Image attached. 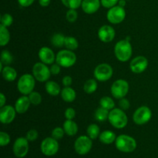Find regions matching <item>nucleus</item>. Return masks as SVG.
I'll use <instances>...</instances> for the list:
<instances>
[{
    "label": "nucleus",
    "instance_id": "1",
    "mask_svg": "<svg viewBox=\"0 0 158 158\" xmlns=\"http://www.w3.org/2000/svg\"><path fill=\"white\" fill-rule=\"evenodd\" d=\"M133 53L132 45L131 42L122 40L117 42L114 46V54L117 60L122 63L130 60Z\"/></svg>",
    "mask_w": 158,
    "mask_h": 158
},
{
    "label": "nucleus",
    "instance_id": "2",
    "mask_svg": "<svg viewBox=\"0 0 158 158\" xmlns=\"http://www.w3.org/2000/svg\"><path fill=\"white\" fill-rule=\"evenodd\" d=\"M108 120L114 127L123 129L127 125L128 117L124 110L120 108H114L110 110Z\"/></svg>",
    "mask_w": 158,
    "mask_h": 158
},
{
    "label": "nucleus",
    "instance_id": "3",
    "mask_svg": "<svg viewBox=\"0 0 158 158\" xmlns=\"http://www.w3.org/2000/svg\"><path fill=\"white\" fill-rule=\"evenodd\" d=\"M115 146L121 152L131 153L137 148V141L131 136L121 134L116 139Z\"/></svg>",
    "mask_w": 158,
    "mask_h": 158
},
{
    "label": "nucleus",
    "instance_id": "4",
    "mask_svg": "<svg viewBox=\"0 0 158 158\" xmlns=\"http://www.w3.org/2000/svg\"><path fill=\"white\" fill-rule=\"evenodd\" d=\"M35 79L33 75L29 73H25L19 77L17 83V89L20 94L28 96L32 91H34L35 85Z\"/></svg>",
    "mask_w": 158,
    "mask_h": 158
},
{
    "label": "nucleus",
    "instance_id": "5",
    "mask_svg": "<svg viewBox=\"0 0 158 158\" xmlns=\"http://www.w3.org/2000/svg\"><path fill=\"white\" fill-rule=\"evenodd\" d=\"M77 60V56L73 51L69 50L67 49L60 50L56 56V63L63 68L72 67L75 65Z\"/></svg>",
    "mask_w": 158,
    "mask_h": 158
},
{
    "label": "nucleus",
    "instance_id": "6",
    "mask_svg": "<svg viewBox=\"0 0 158 158\" xmlns=\"http://www.w3.org/2000/svg\"><path fill=\"white\" fill-rule=\"evenodd\" d=\"M130 86L127 80H117L113 83L110 88V93L113 97L116 99H122L127 95L129 92Z\"/></svg>",
    "mask_w": 158,
    "mask_h": 158
},
{
    "label": "nucleus",
    "instance_id": "7",
    "mask_svg": "<svg viewBox=\"0 0 158 158\" xmlns=\"http://www.w3.org/2000/svg\"><path fill=\"white\" fill-rule=\"evenodd\" d=\"M32 75L35 80L39 82H47L52 75L50 72V68L45 63L40 62L34 64L32 67Z\"/></svg>",
    "mask_w": 158,
    "mask_h": 158
},
{
    "label": "nucleus",
    "instance_id": "8",
    "mask_svg": "<svg viewBox=\"0 0 158 158\" xmlns=\"http://www.w3.org/2000/svg\"><path fill=\"white\" fill-rule=\"evenodd\" d=\"M94 74L97 80L100 82H106L113 77L114 69L108 63H100L96 66Z\"/></svg>",
    "mask_w": 158,
    "mask_h": 158
},
{
    "label": "nucleus",
    "instance_id": "9",
    "mask_svg": "<svg viewBox=\"0 0 158 158\" xmlns=\"http://www.w3.org/2000/svg\"><path fill=\"white\" fill-rule=\"evenodd\" d=\"M152 111L148 106H141L137 108L133 114V120L137 125H144L151 120Z\"/></svg>",
    "mask_w": 158,
    "mask_h": 158
},
{
    "label": "nucleus",
    "instance_id": "10",
    "mask_svg": "<svg viewBox=\"0 0 158 158\" xmlns=\"http://www.w3.org/2000/svg\"><path fill=\"white\" fill-rule=\"evenodd\" d=\"M92 139L89 138L88 136H80L74 143V149L76 152L80 155H85L88 154L92 149Z\"/></svg>",
    "mask_w": 158,
    "mask_h": 158
},
{
    "label": "nucleus",
    "instance_id": "11",
    "mask_svg": "<svg viewBox=\"0 0 158 158\" xmlns=\"http://www.w3.org/2000/svg\"><path fill=\"white\" fill-rule=\"evenodd\" d=\"M126 17V11L124 7H121L120 6H115L110 8L106 13L107 20L112 24H120Z\"/></svg>",
    "mask_w": 158,
    "mask_h": 158
},
{
    "label": "nucleus",
    "instance_id": "12",
    "mask_svg": "<svg viewBox=\"0 0 158 158\" xmlns=\"http://www.w3.org/2000/svg\"><path fill=\"white\" fill-rule=\"evenodd\" d=\"M41 152L46 156H53L58 152L59 143L53 137H46L42 141L40 145Z\"/></svg>",
    "mask_w": 158,
    "mask_h": 158
},
{
    "label": "nucleus",
    "instance_id": "13",
    "mask_svg": "<svg viewBox=\"0 0 158 158\" xmlns=\"http://www.w3.org/2000/svg\"><path fill=\"white\" fill-rule=\"evenodd\" d=\"M14 154L16 157H26L29 152V140L26 137H19L15 140L12 148Z\"/></svg>",
    "mask_w": 158,
    "mask_h": 158
},
{
    "label": "nucleus",
    "instance_id": "14",
    "mask_svg": "<svg viewBox=\"0 0 158 158\" xmlns=\"http://www.w3.org/2000/svg\"><path fill=\"white\" fill-rule=\"evenodd\" d=\"M148 66V60L143 56H138L130 63V69L134 73L140 74L144 72Z\"/></svg>",
    "mask_w": 158,
    "mask_h": 158
},
{
    "label": "nucleus",
    "instance_id": "15",
    "mask_svg": "<svg viewBox=\"0 0 158 158\" xmlns=\"http://www.w3.org/2000/svg\"><path fill=\"white\" fill-rule=\"evenodd\" d=\"M0 121L3 124H9L15 120L17 112L11 105H5L0 107Z\"/></svg>",
    "mask_w": 158,
    "mask_h": 158
},
{
    "label": "nucleus",
    "instance_id": "16",
    "mask_svg": "<svg viewBox=\"0 0 158 158\" xmlns=\"http://www.w3.org/2000/svg\"><path fill=\"white\" fill-rule=\"evenodd\" d=\"M98 37L103 43H108L114 40L116 35L115 29L109 25L102 26L98 30Z\"/></svg>",
    "mask_w": 158,
    "mask_h": 158
},
{
    "label": "nucleus",
    "instance_id": "17",
    "mask_svg": "<svg viewBox=\"0 0 158 158\" xmlns=\"http://www.w3.org/2000/svg\"><path fill=\"white\" fill-rule=\"evenodd\" d=\"M39 58L42 63L46 65H52L56 61V56L53 51L47 46H43L39 50Z\"/></svg>",
    "mask_w": 158,
    "mask_h": 158
},
{
    "label": "nucleus",
    "instance_id": "18",
    "mask_svg": "<svg viewBox=\"0 0 158 158\" xmlns=\"http://www.w3.org/2000/svg\"><path fill=\"white\" fill-rule=\"evenodd\" d=\"M100 5V0H83L81 8L85 13L91 15L99 10Z\"/></svg>",
    "mask_w": 158,
    "mask_h": 158
},
{
    "label": "nucleus",
    "instance_id": "19",
    "mask_svg": "<svg viewBox=\"0 0 158 158\" xmlns=\"http://www.w3.org/2000/svg\"><path fill=\"white\" fill-rule=\"evenodd\" d=\"M31 104L32 103H31L29 97L26 95H23L17 99L14 107H15L17 114H23L27 112V110H29Z\"/></svg>",
    "mask_w": 158,
    "mask_h": 158
},
{
    "label": "nucleus",
    "instance_id": "20",
    "mask_svg": "<svg viewBox=\"0 0 158 158\" xmlns=\"http://www.w3.org/2000/svg\"><path fill=\"white\" fill-rule=\"evenodd\" d=\"M62 99L66 103H72L77 98V93L71 86H65L60 93Z\"/></svg>",
    "mask_w": 158,
    "mask_h": 158
},
{
    "label": "nucleus",
    "instance_id": "21",
    "mask_svg": "<svg viewBox=\"0 0 158 158\" xmlns=\"http://www.w3.org/2000/svg\"><path fill=\"white\" fill-rule=\"evenodd\" d=\"M63 130L65 131V134L68 136H75L78 132V125L73 120H66L63 123Z\"/></svg>",
    "mask_w": 158,
    "mask_h": 158
},
{
    "label": "nucleus",
    "instance_id": "22",
    "mask_svg": "<svg viewBox=\"0 0 158 158\" xmlns=\"http://www.w3.org/2000/svg\"><path fill=\"white\" fill-rule=\"evenodd\" d=\"M45 89H46V93L52 97H56L60 94L61 93V87L60 85L55 81L52 80H48L45 85Z\"/></svg>",
    "mask_w": 158,
    "mask_h": 158
},
{
    "label": "nucleus",
    "instance_id": "23",
    "mask_svg": "<svg viewBox=\"0 0 158 158\" xmlns=\"http://www.w3.org/2000/svg\"><path fill=\"white\" fill-rule=\"evenodd\" d=\"M3 79L8 82L15 81L17 78V72L14 68L9 66H5L2 70Z\"/></svg>",
    "mask_w": 158,
    "mask_h": 158
},
{
    "label": "nucleus",
    "instance_id": "24",
    "mask_svg": "<svg viewBox=\"0 0 158 158\" xmlns=\"http://www.w3.org/2000/svg\"><path fill=\"white\" fill-rule=\"evenodd\" d=\"M99 139L101 143H104V144H111L114 142H115L116 139H117V136H116L115 133H114L111 131H103L101 134L99 136Z\"/></svg>",
    "mask_w": 158,
    "mask_h": 158
},
{
    "label": "nucleus",
    "instance_id": "25",
    "mask_svg": "<svg viewBox=\"0 0 158 158\" xmlns=\"http://www.w3.org/2000/svg\"><path fill=\"white\" fill-rule=\"evenodd\" d=\"M97 88H98V84H97V81L95 79H89L85 82L84 85H83V90L86 94H92L97 91Z\"/></svg>",
    "mask_w": 158,
    "mask_h": 158
},
{
    "label": "nucleus",
    "instance_id": "26",
    "mask_svg": "<svg viewBox=\"0 0 158 158\" xmlns=\"http://www.w3.org/2000/svg\"><path fill=\"white\" fill-rule=\"evenodd\" d=\"M9 41H10V33L7 29V27L0 25V46H6Z\"/></svg>",
    "mask_w": 158,
    "mask_h": 158
},
{
    "label": "nucleus",
    "instance_id": "27",
    "mask_svg": "<svg viewBox=\"0 0 158 158\" xmlns=\"http://www.w3.org/2000/svg\"><path fill=\"white\" fill-rule=\"evenodd\" d=\"M110 110L105 109L103 107H99L96 110L95 114H94V117H95L96 120L100 122H103L105 120H108V117H109Z\"/></svg>",
    "mask_w": 158,
    "mask_h": 158
},
{
    "label": "nucleus",
    "instance_id": "28",
    "mask_svg": "<svg viewBox=\"0 0 158 158\" xmlns=\"http://www.w3.org/2000/svg\"><path fill=\"white\" fill-rule=\"evenodd\" d=\"M86 133L89 138H91L92 140H95L100 134V127L96 123H91L88 126L87 129H86Z\"/></svg>",
    "mask_w": 158,
    "mask_h": 158
},
{
    "label": "nucleus",
    "instance_id": "29",
    "mask_svg": "<svg viewBox=\"0 0 158 158\" xmlns=\"http://www.w3.org/2000/svg\"><path fill=\"white\" fill-rule=\"evenodd\" d=\"M65 39H66V36L63 34L55 33L51 39V43L55 47L61 48L64 46Z\"/></svg>",
    "mask_w": 158,
    "mask_h": 158
},
{
    "label": "nucleus",
    "instance_id": "30",
    "mask_svg": "<svg viewBox=\"0 0 158 158\" xmlns=\"http://www.w3.org/2000/svg\"><path fill=\"white\" fill-rule=\"evenodd\" d=\"M64 46L66 47V49H69V50L74 51L79 47V42L75 37L66 36Z\"/></svg>",
    "mask_w": 158,
    "mask_h": 158
},
{
    "label": "nucleus",
    "instance_id": "31",
    "mask_svg": "<svg viewBox=\"0 0 158 158\" xmlns=\"http://www.w3.org/2000/svg\"><path fill=\"white\" fill-rule=\"evenodd\" d=\"M100 105L101 107L105 108L108 110H111L115 108V103L114 100L110 97H103L100 100Z\"/></svg>",
    "mask_w": 158,
    "mask_h": 158
},
{
    "label": "nucleus",
    "instance_id": "32",
    "mask_svg": "<svg viewBox=\"0 0 158 158\" xmlns=\"http://www.w3.org/2000/svg\"><path fill=\"white\" fill-rule=\"evenodd\" d=\"M2 63L5 66H9L13 62V56L12 53L7 49H4L1 52V60Z\"/></svg>",
    "mask_w": 158,
    "mask_h": 158
},
{
    "label": "nucleus",
    "instance_id": "33",
    "mask_svg": "<svg viewBox=\"0 0 158 158\" xmlns=\"http://www.w3.org/2000/svg\"><path fill=\"white\" fill-rule=\"evenodd\" d=\"M61 2L68 9H77L81 6L83 0H61Z\"/></svg>",
    "mask_w": 158,
    "mask_h": 158
},
{
    "label": "nucleus",
    "instance_id": "34",
    "mask_svg": "<svg viewBox=\"0 0 158 158\" xmlns=\"http://www.w3.org/2000/svg\"><path fill=\"white\" fill-rule=\"evenodd\" d=\"M28 97H29V100H30L31 103L34 105V106L40 105L42 103V100H43L41 94L39 92H36V91H32L30 94L28 95Z\"/></svg>",
    "mask_w": 158,
    "mask_h": 158
},
{
    "label": "nucleus",
    "instance_id": "35",
    "mask_svg": "<svg viewBox=\"0 0 158 158\" xmlns=\"http://www.w3.org/2000/svg\"><path fill=\"white\" fill-rule=\"evenodd\" d=\"M0 22H1V25L8 28L12 26V23H13V17L10 14L5 13L1 15Z\"/></svg>",
    "mask_w": 158,
    "mask_h": 158
},
{
    "label": "nucleus",
    "instance_id": "36",
    "mask_svg": "<svg viewBox=\"0 0 158 158\" xmlns=\"http://www.w3.org/2000/svg\"><path fill=\"white\" fill-rule=\"evenodd\" d=\"M77 18H78V13L77 12V9H69V10L66 13V19L69 23H73L77 21Z\"/></svg>",
    "mask_w": 158,
    "mask_h": 158
},
{
    "label": "nucleus",
    "instance_id": "37",
    "mask_svg": "<svg viewBox=\"0 0 158 158\" xmlns=\"http://www.w3.org/2000/svg\"><path fill=\"white\" fill-rule=\"evenodd\" d=\"M65 134V131L63 130V128L60 127H55L52 131V137H53L56 140H60L63 137Z\"/></svg>",
    "mask_w": 158,
    "mask_h": 158
},
{
    "label": "nucleus",
    "instance_id": "38",
    "mask_svg": "<svg viewBox=\"0 0 158 158\" xmlns=\"http://www.w3.org/2000/svg\"><path fill=\"white\" fill-rule=\"evenodd\" d=\"M10 143V136L6 132H0V145L5 147Z\"/></svg>",
    "mask_w": 158,
    "mask_h": 158
},
{
    "label": "nucleus",
    "instance_id": "39",
    "mask_svg": "<svg viewBox=\"0 0 158 158\" xmlns=\"http://www.w3.org/2000/svg\"><path fill=\"white\" fill-rule=\"evenodd\" d=\"M39 137V133L35 129H31L26 134V139H27L29 141H35Z\"/></svg>",
    "mask_w": 158,
    "mask_h": 158
},
{
    "label": "nucleus",
    "instance_id": "40",
    "mask_svg": "<svg viewBox=\"0 0 158 158\" xmlns=\"http://www.w3.org/2000/svg\"><path fill=\"white\" fill-rule=\"evenodd\" d=\"M100 2L103 7L106 8V9H110L118 4L119 0H100Z\"/></svg>",
    "mask_w": 158,
    "mask_h": 158
},
{
    "label": "nucleus",
    "instance_id": "41",
    "mask_svg": "<svg viewBox=\"0 0 158 158\" xmlns=\"http://www.w3.org/2000/svg\"><path fill=\"white\" fill-rule=\"evenodd\" d=\"M64 116L66 120H73L76 117V111L73 107H68L65 110Z\"/></svg>",
    "mask_w": 158,
    "mask_h": 158
},
{
    "label": "nucleus",
    "instance_id": "42",
    "mask_svg": "<svg viewBox=\"0 0 158 158\" xmlns=\"http://www.w3.org/2000/svg\"><path fill=\"white\" fill-rule=\"evenodd\" d=\"M119 106L121 110H127L131 106V103H130V101L127 98L123 97V98L120 99V101H119Z\"/></svg>",
    "mask_w": 158,
    "mask_h": 158
},
{
    "label": "nucleus",
    "instance_id": "43",
    "mask_svg": "<svg viewBox=\"0 0 158 158\" xmlns=\"http://www.w3.org/2000/svg\"><path fill=\"white\" fill-rule=\"evenodd\" d=\"M61 71V66L57 63H52L50 66V72L52 75H58Z\"/></svg>",
    "mask_w": 158,
    "mask_h": 158
},
{
    "label": "nucleus",
    "instance_id": "44",
    "mask_svg": "<svg viewBox=\"0 0 158 158\" xmlns=\"http://www.w3.org/2000/svg\"><path fill=\"white\" fill-rule=\"evenodd\" d=\"M62 83L64 86H70L73 83V78L70 76H65L62 80Z\"/></svg>",
    "mask_w": 158,
    "mask_h": 158
},
{
    "label": "nucleus",
    "instance_id": "45",
    "mask_svg": "<svg viewBox=\"0 0 158 158\" xmlns=\"http://www.w3.org/2000/svg\"><path fill=\"white\" fill-rule=\"evenodd\" d=\"M19 4L22 6V7H29V6H32L35 0H17Z\"/></svg>",
    "mask_w": 158,
    "mask_h": 158
},
{
    "label": "nucleus",
    "instance_id": "46",
    "mask_svg": "<svg viewBox=\"0 0 158 158\" xmlns=\"http://www.w3.org/2000/svg\"><path fill=\"white\" fill-rule=\"evenodd\" d=\"M6 97L4 95V94L1 93L0 94V107H2L6 105Z\"/></svg>",
    "mask_w": 158,
    "mask_h": 158
},
{
    "label": "nucleus",
    "instance_id": "47",
    "mask_svg": "<svg viewBox=\"0 0 158 158\" xmlns=\"http://www.w3.org/2000/svg\"><path fill=\"white\" fill-rule=\"evenodd\" d=\"M51 0H39V3L42 7H47L50 4Z\"/></svg>",
    "mask_w": 158,
    "mask_h": 158
},
{
    "label": "nucleus",
    "instance_id": "48",
    "mask_svg": "<svg viewBox=\"0 0 158 158\" xmlns=\"http://www.w3.org/2000/svg\"><path fill=\"white\" fill-rule=\"evenodd\" d=\"M118 6H121V7H124L126 6V0H119Z\"/></svg>",
    "mask_w": 158,
    "mask_h": 158
},
{
    "label": "nucleus",
    "instance_id": "49",
    "mask_svg": "<svg viewBox=\"0 0 158 158\" xmlns=\"http://www.w3.org/2000/svg\"><path fill=\"white\" fill-rule=\"evenodd\" d=\"M125 40H127V41H129V42H131V37L129 36V35H128V36H127V37H126V39H125Z\"/></svg>",
    "mask_w": 158,
    "mask_h": 158
},
{
    "label": "nucleus",
    "instance_id": "50",
    "mask_svg": "<svg viewBox=\"0 0 158 158\" xmlns=\"http://www.w3.org/2000/svg\"><path fill=\"white\" fill-rule=\"evenodd\" d=\"M126 1H127V0H126Z\"/></svg>",
    "mask_w": 158,
    "mask_h": 158
}]
</instances>
